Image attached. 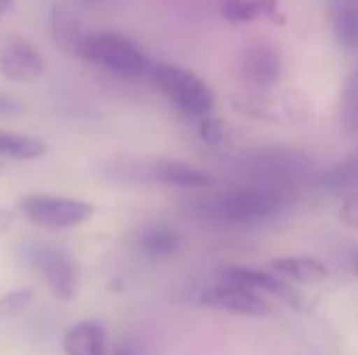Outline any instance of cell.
Masks as SVG:
<instances>
[{
  "label": "cell",
  "mask_w": 358,
  "mask_h": 355,
  "mask_svg": "<svg viewBox=\"0 0 358 355\" xmlns=\"http://www.w3.org/2000/svg\"><path fill=\"white\" fill-rule=\"evenodd\" d=\"M218 10L231 23H248L264 15H275L277 0H220Z\"/></svg>",
  "instance_id": "9a60e30c"
},
{
  "label": "cell",
  "mask_w": 358,
  "mask_h": 355,
  "mask_svg": "<svg viewBox=\"0 0 358 355\" xmlns=\"http://www.w3.org/2000/svg\"><path fill=\"white\" fill-rule=\"evenodd\" d=\"M113 180L120 182H157L180 188H208L212 178L201 169L182 163L178 159H126L115 161L107 169Z\"/></svg>",
  "instance_id": "7a4b0ae2"
},
{
  "label": "cell",
  "mask_w": 358,
  "mask_h": 355,
  "mask_svg": "<svg viewBox=\"0 0 358 355\" xmlns=\"http://www.w3.org/2000/svg\"><path fill=\"white\" fill-rule=\"evenodd\" d=\"M199 134H201V138H203L206 142L216 144V142L222 140L224 130H222V123H220L216 117H210V115H208V117H203L201 123H199Z\"/></svg>",
  "instance_id": "44dd1931"
},
{
  "label": "cell",
  "mask_w": 358,
  "mask_h": 355,
  "mask_svg": "<svg viewBox=\"0 0 358 355\" xmlns=\"http://www.w3.org/2000/svg\"><path fill=\"white\" fill-rule=\"evenodd\" d=\"M25 111V103L13 94L0 92V117H10V115H21Z\"/></svg>",
  "instance_id": "603a6c76"
},
{
  "label": "cell",
  "mask_w": 358,
  "mask_h": 355,
  "mask_svg": "<svg viewBox=\"0 0 358 355\" xmlns=\"http://www.w3.org/2000/svg\"><path fill=\"white\" fill-rule=\"evenodd\" d=\"M10 224H13V213L4 205H0V236L10 228Z\"/></svg>",
  "instance_id": "cb8c5ba5"
},
{
  "label": "cell",
  "mask_w": 358,
  "mask_h": 355,
  "mask_svg": "<svg viewBox=\"0 0 358 355\" xmlns=\"http://www.w3.org/2000/svg\"><path fill=\"white\" fill-rule=\"evenodd\" d=\"M241 65H243V73L258 86H271L279 82L283 73V63H281L277 48H273L266 42L252 44L243 52Z\"/></svg>",
  "instance_id": "8fae6325"
},
{
  "label": "cell",
  "mask_w": 358,
  "mask_h": 355,
  "mask_svg": "<svg viewBox=\"0 0 358 355\" xmlns=\"http://www.w3.org/2000/svg\"><path fill=\"white\" fill-rule=\"evenodd\" d=\"M151 77L164 96L187 115L208 117L212 113L216 103L214 92L197 73L178 65L159 63L151 67Z\"/></svg>",
  "instance_id": "5b68a950"
},
{
  "label": "cell",
  "mask_w": 358,
  "mask_h": 355,
  "mask_svg": "<svg viewBox=\"0 0 358 355\" xmlns=\"http://www.w3.org/2000/svg\"><path fill=\"white\" fill-rule=\"evenodd\" d=\"M82 56L122 77H141L151 69L141 46L117 31L88 33Z\"/></svg>",
  "instance_id": "3957f363"
},
{
  "label": "cell",
  "mask_w": 358,
  "mask_h": 355,
  "mask_svg": "<svg viewBox=\"0 0 358 355\" xmlns=\"http://www.w3.org/2000/svg\"><path fill=\"white\" fill-rule=\"evenodd\" d=\"M34 293L29 289H19L13 293H6L0 297V320H10L19 314H23L31 305Z\"/></svg>",
  "instance_id": "d6986e66"
},
{
  "label": "cell",
  "mask_w": 358,
  "mask_h": 355,
  "mask_svg": "<svg viewBox=\"0 0 358 355\" xmlns=\"http://www.w3.org/2000/svg\"><path fill=\"white\" fill-rule=\"evenodd\" d=\"M19 211L31 224L46 230H63L73 228L88 222L94 216V205L80 199L55 197V195H25L19 199Z\"/></svg>",
  "instance_id": "8992f818"
},
{
  "label": "cell",
  "mask_w": 358,
  "mask_h": 355,
  "mask_svg": "<svg viewBox=\"0 0 358 355\" xmlns=\"http://www.w3.org/2000/svg\"><path fill=\"white\" fill-rule=\"evenodd\" d=\"M180 247V236L164 224H155L149 226L141 239H138V249L153 259H162V257H170L172 253H176Z\"/></svg>",
  "instance_id": "5bb4252c"
},
{
  "label": "cell",
  "mask_w": 358,
  "mask_h": 355,
  "mask_svg": "<svg viewBox=\"0 0 358 355\" xmlns=\"http://www.w3.org/2000/svg\"><path fill=\"white\" fill-rule=\"evenodd\" d=\"M115 355H134V354H132V352H130L128 347H120V349L115 352Z\"/></svg>",
  "instance_id": "4316f807"
},
{
  "label": "cell",
  "mask_w": 358,
  "mask_h": 355,
  "mask_svg": "<svg viewBox=\"0 0 358 355\" xmlns=\"http://www.w3.org/2000/svg\"><path fill=\"white\" fill-rule=\"evenodd\" d=\"M334 31L344 48L358 50V19L350 0H338L334 4Z\"/></svg>",
  "instance_id": "e0dca14e"
},
{
  "label": "cell",
  "mask_w": 358,
  "mask_h": 355,
  "mask_svg": "<svg viewBox=\"0 0 358 355\" xmlns=\"http://www.w3.org/2000/svg\"><path fill=\"white\" fill-rule=\"evenodd\" d=\"M63 349L67 355H103L105 354V328L94 320H82L73 324L65 339Z\"/></svg>",
  "instance_id": "4fadbf2b"
},
{
  "label": "cell",
  "mask_w": 358,
  "mask_h": 355,
  "mask_svg": "<svg viewBox=\"0 0 358 355\" xmlns=\"http://www.w3.org/2000/svg\"><path fill=\"white\" fill-rule=\"evenodd\" d=\"M220 278H222V282L250 289L262 297L271 295V297L281 299L296 308L304 301V297L292 287V282L277 276L275 272H264V270H256V268H248V266H231V268H224Z\"/></svg>",
  "instance_id": "ba28073f"
},
{
  "label": "cell",
  "mask_w": 358,
  "mask_h": 355,
  "mask_svg": "<svg viewBox=\"0 0 358 355\" xmlns=\"http://www.w3.org/2000/svg\"><path fill=\"white\" fill-rule=\"evenodd\" d=\"M350 6H352V10H355V15H357L358 19V0H350Z\"/></svg>",
  "instance_id": "83f0119b"
},
{
  "label": "cell",
  "mask_w": 358,
  "mask_h": 355,
  "mask_svg": "<svg viewBox=\"0 0 358 355\" xmlns=\"http://www.w3.org/2000/svg\"><path fill=\"white\" fill-rule=\"evenodd\" d=\"M268 266L277 276L285 278L287 282L294 280L300 285H319L329 276L327 266L315 257H277Z\"/></svg>",
  "instance_id": "7c38bea8"
},
{
  "label": "cell",
  "mask_w": 358,
  "mask_h": 355,
  "mask_svg": "<svg viewBox=\"0 0 358 355\" xmlns=\"http://www.w3.org/2000/svg\"><path fill=\"white\" fill-rule=\"evenodd\" d=\"M46 69L38 48L21 36L0 38V75L8 82H34Z\"/></svg>",
  "instance_id": "52a82bcc"
},
{
  "label": "cell",
  "mask_w": 358,
  "mask_h": 355,
  "mask_svg": "<svg viewBox=\"0 0 358 355\" xmlns=\"http://www.w3.org/2000/svg\"><path fill=\"white\" fill-rule=\"evenodd\" d=\"M19 255L55 293L57 299L69 301L78 291V268L71 255L52 243L29 241L19 247Z\"/></svg>",
  "instance_id": "277c9868"
},
{
  "label": "cell",
  "mask_w": 358,
  "mask_h": 355,
  "mask_svg": "<svg viewBox=\"0 0 358 355\" xmlns=\"http://www.w3.org/2000/svg\"><path fill=\"white\" fill-rule=\"evenodd\" d=\"M48 31H50V40L57 50L71 54V56H82L84 42H86L88 33L84 31V25H82L80 17L76 15V10H71L67 4L55 2L50 6Z\"/></svg>",
  "instance_id": "30bf717a"
},
{
  "label": "cell",
  "mask_w": 358,
  "mask_h": 355,
  "mask_svg": "<svg viewBox=\"0 0 358 355\" xmlns=\"http://www.w3.org/2000/svg\"><path fill=\"white\" fill-rule=\"evenodd\" d=\"M285 203L287 197L279 186L260 184L199 199L195 201V211L212 222L248 226L277 218Z\"/></svg>",
  "instance_id": "6da1fadb"
},
{
  "label": "cell",
  "mask_w": 358,
  "mask_h": 355,
  "mask_svg": "<svg viewBox=\"0 0 358 355\" xmlns=\"http://www.w3.org/2000/svg\"><path fill=\"white\" fill-rule=\"evenodd\" d=\"M201 305L231 312L237 316H252V318L268 316L273 312V305L266 301V297H262L250 289L229 285V282H220V285L208 289L201 295Z\"/></svg>",
  "instance_id": "9c48e42d"
},
{
  "label": "cell",
  "mask_w": 358,
  "mask_h": 355,
  "mask_svg": "<svg viewBox=\"0 0 358 355\" xmlns=\"http://www.w3.org/2000/svg\"><path fill=\"white\" fill-rule=\"evenodd\" d=\"M358 178V159H350L338 167H334L331 172H327V176L323 178V184H327V188L331 190H342L344 186L352 184Z\"/></svg>",
  "instance_id": "ffe728a7"
},
{
  "label": "cell",
  "mask_w": 358,
  "mask_h": 355,
  "mask_svg": "<svg viewBox=\"0 0 358 355\" xmlns=\"http://www.w3.org/2000/svg\"><path fill=\"white\" fill-rule=\"evenodd\" d=\"M348 266H350L352 274L358 276V249H355V251L350 253V257H348Z\"/></svg>",
  "instance_id": "d4e9b609"
},
{
  "label": "cell",
  "mask_w": 358,
  "mask_h": 355,
  "mask_svg": "<svg viewBox=\"0 0 358 355\" xmlns=\"http://www.w3.org/2000/svg\"><path fill=\"white\" fill-rule=\"evenodd\" d=\"M10 8H13V0H0V21L8 15Z\"/></svg>",
  "instance_id": "484cf974"
},
{
  "label": "cell",
  "mask_w": 358,
  "mask_h": 355,
  "mask_svg": "<svg viewBox=\"0 0 358 355\" xmlns=\"http://www.w3.org/2000/svg\"><path fill=\"white\" fill-rule=\"evenodd\" d=\"M46 153V144L27 134H15L0 130V157L31 161Z\"/></svg>",
  "instance_id": "2e32d148"
},
{
  "label": "cell",
  "mask_w": 358,
  "mask_h": 355,
  "mask_svg": "<svg viewBox=\"0 0 358 355\" xmlns=\"http://www.w3.org/2000/svg\"><path fill=\"white\" fill-rule=\"evenodd\" d=\"M340 220L342 224H346L348 228L358 230V192L348 195L340 207Z\"/></svg>",
  "instance_id": "7402d4cb"
},
{
  "label": "cell",
  "mask_w": 358,
  "mask_h": 355,
  "mask_svg": "<svg viewBox=\"0 0 358 355\" xmlns=\"http://www.w3.org/2000/svg\"><path fill=\"white\" fill-rule=\"evenodd\" d=\"M342 123L350 136H358V69L350 71L342 90Z\"/></svg>",
  "instance_id": "ac0fdd59"
}]
</instances>
